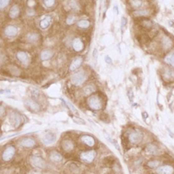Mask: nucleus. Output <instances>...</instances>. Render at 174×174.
<instances>
[{
    "mask_svg": "<svg viewBox=\"0 0 174 174\" xmlns=\"http://www.w3.org/2000/svg\"><path fill=\"white\" fill-rule=\"evenodd\" d=\"M31 164L32 166L36 167V168H39V169H44L46 167V162L43 158L39 157V156H32L31 157Z\"/></svg>",
    "mask_w": 174,
    "mask_h": 174,
    "instance_id": "nucleus-3",
    "label": "nucleus"
},
{
    "mask_svg": "<svg viewBox=\"0 0 174 174\" xmlns=\"http://www.w3.org/2000/svg\"><path fill=\"white\" fill-rule=\"evenodd\" d=\"M50 159L53 163H59V162L62 161L63 157H62V155L59 153H58V152H52L51 153V155H50Z\"/></svg>",
    "mask_w": 174,
    "mask_h": 174,
    "instance_id": "nucleus-21",
    "label": "nucleus"
},
{
    "mask_svg": "<svg viewBox=\"0 0 174 174\" xmlns=\"http://www.w3.org/2000/svg\"><path fill=\"white\" fill-rule=\"evenodd\" d=\"M86 77H87L86 72L83 69L74 72L71 77V81H72V85H74L75 86H80L85 82Z\"/></svg>",
    "mask_w": 174,
    "mask_h": 174,
    "instance_id": "nucleus-1",
    "label": "nucleus"
},
{
    "mask_svg": "<svg viewBox=\"0 0 174 174\" xmlns=\"http://www.w3.org/2000/svg\"><path fill=\"white\" fill-rule=\"evenodd\" d=\"M158 165H159V162L157 161V160H151L147 163V166L150 168H157Z\"/></svg>",
    "mask_w": 174,
    "mask_h": 174,
    "instance_id": "nucleus-32",
    "label": "nucleus"
},
{
    "mask_svg": "<svg viewBox=\"0 0 174 174\" xmlns=\"http://www.w3.org/2000/svg\"><path fill=\"white\" fill-rule=\"evenodd\" d=\"M27 39L31 43L37 42L38 39H39V35L38 33H35V32H31V33H30V34L27 36Z\"/></svg>",
    "mask_w": 174,
    "mask_h": 174,
    "instance_id": "nucleus-28",
    "label": "nucleus"
},
{
    "mask_svg": "<svg viewBox=\"0 0 174 174\" xmlns=\"http://www.w3.org/2000/svg\"><path fill=\"white\" fill-rule=\"evenodd\" d=\"M96 155H97V153L95 151H88V152H84V153H81L80 158L84 162L91 164L95 159Z\"/></svg>",
    "mask_w": 174,
    "mask_h": 174,
    "instance_id": "nucleus-4",
    "label": "nucleus"
},
{
    "mask_svg": "<svg viewBox=\"0 0 174 174\" xmlns=\"http://www.w3.org/2000/svg\"><path fill=\"white\" fill-rule=\"evenodd\" d=\"M44 4L47 8H51L55 4V1H53V0H46V1H44Z\"/></svg>",
    "mask_w": 174,
    "mask_h": 174,
    "instance_id": "nucleus-33",
    "label": "nucleus"
},
{
    "mask_svg": "<svg viewBox=\"0 0 174 174\" xmlns=\"http://www.w3.org/2000/svg\"><path fill=\"white\" fill-rule=\"evenodd\" d=\"M81 141L84 143V144H87L88 146H93L95 144V140L92 137L89 136V135H84V136L81 138Z\"/></svg>",
    "mask_w": 174,
    "mask_h": 174,
    "instance_id": "nucleus-19",
    "label": "nucleus"
},
{
    "mask_svg": "<svg viewBox=\"0 0 174 174\" xmlns=\"http://www.w3.org/2000/svg\"><path fill=\"white\" fill-rule=\"evenodd\" d=\"M162 44H163V47H164L165 50H168L169 48L172 47V40L169 38H167V37H163V38H162Z\"/></svg>",
    "mask_w": 174,
    "mask_h": 174,
    "instance_id": "nucleus-25",
    "label": "nucleus"
},
{
    "mask_svg": "<svg viewBox=\"0 0 174 174\" xmlns=\"http://www.w3.org/2000/svg\"><path fill=\"white\" fill-rule=\"evenodd\" d=\"M53 56V51L51 49H45V50H43L41 54H40V59L43 61H46V60L51 59Z\"/></svg>",
    "mask_w": 174,
    "mask_h": 174,
    "instance_id": "nucleus-17",
    "label": "nucleus"
},
{
    "mask_svg": "<svg viewBox=\"0 0 174 174\" xmlns=\"http://www.w3.org/2000/svg\"><path fill=\"white\" fill-rule=\"evenodd\" d=\"M17 33H18V29L14 26H8L4 29V34L6 35L7 37H10V38L16 37Z\"/></svg>",
    "mask_w": 174,
    "mask_h": 174,
    "instance_id": "nucleus-12",
    "label": "nucleus"
},
{
    "mask_svg": "<svg viewBox=\"0 0 174 174\" xmlns=\"http://www.w3.org/2000/svg\"><path fill=\"white\" fill-rule=\"evenodd\" d=\"M26 106H28V108L30 110L32 111H38L40 110L39 105L36 101H34V100H27Z\"/></svg>",
    "mask_w": 174,
    "mask_h": 174,
    "instance_id": "nucleus-20",
    "label": "nucleus"
},
{
    "mask_svg": "<svg viewBox=\"0 0 174 174\" xmlns=\"http://www.w3.org/2000/svg\"><path fill=\"white\" fill-rule=\"evenodd\" d=\"M57 139V137L56 135L53 133V132H47L45 136L43 137V142L44 144H53L54 142Z\"/></svg>",
    "mask_w": 174,
    "mask_h": 174,
    "instance_id": "nucleus-10",
    "label": "nucleus"
},
{
    "mask_svg": "<svg viewBox=\"0 0 174 174\" xmlns=\"http://www.w3.org/2000/svg\"><path fill=\"white\" fill-rule=\"evenodd\" d=\"M83 63V58L82 57H76L72 60V64L70 65V71L71 72H74L77 69L80 67V65Z\"/></svg>",
    "mask_w": 174,
    "mask_h": 174,
    "instance_id": "nucleus-11",
    "label": "nucleus"
},
{
    "mask_svg": "<svg viewBox=\"0 0 174 174\" xmlns=\"http://www.w3.org/2000/svg\"><path fill=\"white\" fill-rule=\"evenodd\" d=\"M16 153V149L14 146H8L7 148L4 150V152L2 154V158L4 161L8 162L10 161L15 155Z\"/></svg>",
    "mask_w": 174,
    "mask_h": 174,
    "instance_id": "nucleus-6",
    "label": "nucleus"
},
{
    "mask_svg": "<svg viewBox=\"0 0 174 174\" xmlns=\"http://www.w3.org/2000/svg\"><path fill=\"white\" fill-rule=\"evenodd\" d=\"M145 150H146V152H147L149 154H151V155H157V154H158V147L155 144H148V145L146 146V149H145Z\"/></svg>",
    "mask_w": 174,
    "mask_h": 174,
    "instance_id": "nucleus-23",
    "label": "nucleus"
},
{
    "mask_svg": "<svg viewBox=\"0 0 174 174\" xmlns=\"http://www.w3.org/2000/svg\"><path fill=\"white\" fill-rule=\"evenodd\" d=\"M52 20L53 19H52V17H51V16H45L39 22V26L42 28L43 30H45V29L50 27L51 23H52Z\"/></svg>",
    "mask_w": 174,
    "mask_h": 174,
    "instance_id": "nucleus-9",
    "label": "nucleus"
},
{
    "mask_svg": "<svg viewBox=\"0 0 174 174\" xmlns=\"http://www.w3.org/2000/svg\"><path fill=\"white\" fill-rule=\"evenodd\" d=\"M150 10L149 9H144V10H139V11H135L133 12V15L136 17H146L150 15Z\"/></svg>",
    "mask_w": 174,
    "mask_h": 174,
    "instance_id": "nucleus-24",
    "label": "nucleus"
},
{
    "mask_svg": "<svg viewBox=\"0 0 174 174\" xmlns=\"http://www.w3.org/2000/svg\"><path fill=\"white\" fill-rule=\"evenodd\" d=\"M143 139V134L139 131H132L129 134V140L132 144H139Z\"/></svg>",
    "mask_w": 174,
    "mask_h": 174,
    "instance_id": "nucleus-7",
    "label": "nucleus"
},
{
    "mask_svg": "<svg viewBox=\"0 0 174 174\" xmlns=\"http://www.w3.org/2000/svg\"><path fill=\"white\" fill-rule=\"evenodd\" d=\"M61 146L64 151L67 152V153H70L72 152V150L74 149V144L71 139H64L62 141L61 143Z\"/></svg>",
    "mask_w": 174,
    "mask_h": 174,
    "instance_id": "nucleus-15",
    "label": "nucleus"
},
{
    "mask_svg": "<svg viewBox=\"0 0 174 174\" xmlns=\"http://www.w3.org/2000/svg\"><path fill=\"white\" fill-rule=\"evenodd\" d=\"M76 18L77 17L74 16V15H71V16H69L67 18H66V24L68 25V26H72L73 25L75 21H76Z\"/></svg>",
    "mask_w": 174,
    "mask_h": 174,
    "instance_id": "nucleus-31",
    "label": "nucleus"
},
{
    "mask_svg": "<svg viewBox=\"0 0 174 174\" xmlns=\"http://www.w3.org/2000/svg\"><path fill=\"white\" fill-rule=\"evenodd\" d=\"M77 26H78L81 29H87L90 26V22L86 19H81L79 21H78Z\"/></svg>",
    "mask_w": 174,
    "mask_h": 174,
    "instance_id": "nucleus-26",
    "label": "nucleus"
},
{
    "mask_svg": "<svg viewBox=\"0 0 174 174\" xmlns=\"http://www.w3.org/2000/svg\"><path fill=\"white\" fill-rule=\"evenodd\" d=\"M10 3V1H6V0H2V1H0V10H3L4 9L7 5L9 4Z\"/></svg>",
    "mask_w": 174,
    "mask_h": 174,
    "instance_id": "nucleus-34",
    "label": "nucleus"
},
{
    "mask_svg": "<svg viewBox=\"0 0 174 174\" xmlns=\"http://www.w3.org/2000/svg\"><path fill=\"white\" fill-rule=\"evenodd\" d=\"M19 13H20V8L17 4H15L11 8L10 12H9V17L11 18H16L19 16Z\"/></svg>",
    "mask_w": 174,
    "mask_h": 174,
    "instance_id": "nucleus-18",
    "label": "nucleus"
},
{
    "mask_svg": "<svg viewBox=\"0 0 174 174\" xmlns=\"http://www.w3.org/2000/svg\"><path fill=\"white\" fill-rule=\"evenodd\" d=\"M114 10H116V12L119 13V11H118V6H115Z\"/></svg>",
    "mask_w": 174,
    "mask_h": 174,
    "instance_id": "nucleus-43",
    "label": "nucleus"
},
{
    "mask_svg": "<svg viewBox=\"0 0 174 174\" xmlns=\"http://www.w3.org/2000/svg\"><path fill=\"white\" fill-rule=\"evenodd\" d=\"M164 76H165V78H166L167 79L174 78V71L171 70V69H166V72H164Z\"/></svg>",
    "mask_w": 174,
    "mask_h": 174,
    "instance_id": "nucleus-29",
    "label": "nucleus"
},
{
    "mask_svg": "<svg viewBox=\"0 0 174 174\" xmlns=\"http://www.w3.org/2000/svg\"><path fill=\"white\" fill-rule=\"evenodd\" d=\"M156 173L157 174H173L174 168L172 166H159L156 169Z\"/></svg>",
    "mask_w": 174,
    "mask_h": 174,
    "instance_id": "nucleus-8",
    "label": "nucleus"
},
{
    "mask_svg": "<svg viewBox=\"0 0 174 174\" xmlns=\"http://www.w3.org/2000/svg\"><path fill=\"white\" fill-rule=\"evenodd\" d=\"M88 106L92 110H100V109H102L103 107L102 99L99 98L98 95H93V96L90 97L89 99H88Z\"/></svg>",
    "mask_w": 174,
    "mask_h": 174,
    "instance_id": "nucleus-2",
    "label": "nucleus"
},
{
    "mask_svg": "<svg viewBox=\"0 0 174 174\" xmlns=\"http://www.w3.org/2000/svg\"><path fill=\"white\" fill-rule=\"evenodd\" d=\"M130 3H131V5H132V7L134 9H138V8H140L142 5H143V1H139V0H134V1H130Z\"/></svg>",
    "mask_w": 174,
    "mask_h": 174,
    "instance_id": "nucleus-30",
    "label": "nucleus"
},
{
    "mask_svg": "<svg viewBox=\"0 0 174 174\" xmlns=\"http://www.w3.org/2000/svg\"><path fill=\"white\" fill-rule=\"evenodd\" d=\"M84 43L83 41L81 40L79 38H76L74 40H73V42H72V48H73V50L77 52H79V51H82L84 50Z\"/></svg>",
    "mask_w": 174,
    "mask_h": 174,
    "instance_id": "nucleus-13",
    "label": "nucleus"
},
{
    "mask_svg": "<svg viewBox=\"0 0 174 174\" xmlns=\"http://www.w3.org/2000/svg\"><path fill=\"white\" fill-rule=\"evenodd\" d=\"M125 26H126V19H125V17H123L122 19H121V28H122V31L125 27Z\"/></svg>",
    "mask_w": 174,
    "mask_h": 174,
    "instance_id": "nucleus-39",
    "label": "nucleus"
},
{
    "mask_svg": "<svg viewBox=\"0 0 174 174\" xmlns=\"http://www.w3.org/2000/svg\"><path fill=\"white\" fill-rule=\"evenodd\" d=\"M144 119H146V118H147V113H146V112H144Z\"/></svg>",
    "mask_w": 174,
    "mask_h": 174,
    "instance_id": "nucleus-44",
    "label": "nucleus"
},
{
    "mask_svg": "<svg viewBox=\"0 0 174 174\" xmlns=\"http://www.w3.org/2000/svg\"><path fill=\"white\" fill-rule=\"evenodd\" d=\"M64 103L66 104V106H68L69 108H70V110L72 111V112H73V113H77L76 108H75L74 106H72V104H71V103L68 102V101H64Z\"/></svg>",
    "mask_w": 174,
    "mask_h": 174,
    "instance_id": "nucleus-35",
    "label": "nucleus"
},
{
    "mask_svg": "<svg viewBox=\"0 0 174 174\" xmlns=\"http://www.w3.org/2000/svg\"><path fill=\"white\" fill-rule=\"evenodd\" d=\"M20 144L26 148H31L36 144V141L31 138H25L20 141Z\"/></svg>",
    "mask_w": 174,
    "mask_h": 174,
    "instance_id": "nucleus-16",
    "label": "nucleus"
},
{
    "mask_svg": "<svg viewBox=\"0 0 174 174\" xmlns=\"http://www.w3.org/2000/svg\"><path fill=\"white\" fill-rule=\"evenodd\" d=\"M4 114H5V108L3 106H0V119L4 117Z\"/></svg>",
    "mask_w": 174,
    "mask_h": 174,
    "instance_id": "nucleus-38",
    "label": "nucleus"
},
{
    "mask_svg": "<svg viewBox=\"0 0 174 174\" xmlns=\"http://www.w3.org/2000/svg\"><path fill=\"white\" fill-rule=\"evenodd\" d=\"M72 119H73L74 121H78V122H77L78 124H81V125H85V121H84V120H82V119H78V118H72Z\"/></svg>",
    "mask_w": 174,
    "mask_h": 174,
    "instance_id": "nucleus-41",
    "label": "nucleus"
},
{
    "mask_svg": "<svg viewBox=\"0 0 174 174\" xmlns=\"http://www.w3.org/2000/svg\"><path fill=\"white\" fill-rule=\"evenodd\" d=\"M95 89H96L95 85H92V84H89V85H86L85 87H84L83 94L85 95V96H89L92 93H93L94 92H95Z\"/></svg>",
    "mask_w": 174,
    "mask_h": 174,
    "instance_id": "nucleus-22",
    "label": "nucleus"
},
{
    "mask_svg": "<svg viewBox=\"0 0 174 174\" xmlns=\"http://www.w3.org/2000/svg\"><path fill=\"white\" fill-rule=\"evenodd\" d=\"M31 96H32V98H39V92L36 89L32 90V91H31Z\"/></svg>",
    "mask_w": 174,
    "mask_h": 174,
    "instance_id": "nucleus-36",
    "label": "nucleus"
},
{
    "mask_svg": "<svg viewBox=\"0 0 174 174\" xmlns=\"http://www.w3.org/2000/svg\"><path fill=\"white\" fill-rule=\"evenodd\" d=\"M105 60H106V62L107 63V64H112V60L111 59V58L108 55H106V57H105Z\"/></svg>",
    "mask_w": 174,
    "mask_h": 174,
    "instance_id": "nucleus-40",
    "label": "nucleus"
},
{
    "mask_svg": "<svg viewBox=\"0 0 174 174\" xmlns=\"http://www.w3.org/2000/svg\"><path fill=\"white\" fill-rule=\"evenodd\" d=\"M112 144H114L115 147L118 149L119 151H120V148H119V144H118V142H117V141H114V140H113V141H112Z\"/></svg>",
    "mask_w": 174,
    "mask_h": 174,
    "instance_id": "nucleus-42",
    "label": "nucleus"
},
{
    "mask_svg": "<svg viewBox=\"0 0 174 174\" xmlns=\"http://www.w3.org/2000/svg\"><path fill=\"white\" fill-rule=\"evenodd\" d=\"M165 62L166 64H170L172 67H174V51L173 52H171L168 55L166 56V59H165Z\"/></svg>",
    "mask_w": 174,
    "mask_h": 174,
    "instance_id": "nucleus-27",
    "label": "nucleus"
},
{
    "mask_svg": "<svg viewBox=\"0 0 174 174\" xmlns=\"http://www.w3.org/2000/svg\"><path fill=\"white\" fill-rule=\"evenodd\" d=\"M9 121H10V124L12 125L13 127H18L22 122L21 116L18 114L17 112H16V111H12V112L10 114Z\"/></svg>",
    "mask_w": 174,
    "mask_h": 174,
    "instance_id": "nucleus-5",
    "label": "nucleus"
},
{
    "mask_svg": "<svg viewBox=\"0 0 174 174\" xmlns=\"http://www.w3.org/2000/svg\"><path fill=\"white\" fill-rule=\"evenodd\" d=\"M104 136H105V138H106V139L108 140L109 142H111V143H112V141H113V140H112V139L111 138L110 135H109V134H108V133H107V132H106V131H104Z\"/></svg>",
    "mask_w": 174,
    "mask_h": 174,
    "instance_id": "nucleus-37",
    "label": "nucleus"
},
{
    "mask_svg": "<svg viewBox=\"0 0 174 174\" xmlns=\"http://www.w3.org/2000/svg\"><path fill=\"white\" fill-rule=\"evenodd\" d=\"M17 59L23 64H29V61H30V58L29 55L26 53V51H18L17 53Z\"/></svg>",
    "mask_w": 174,
    "mask_h": 174,
    "instance_id": "nucleus-14",
    "label": "nucleus"
}]
</instances>
